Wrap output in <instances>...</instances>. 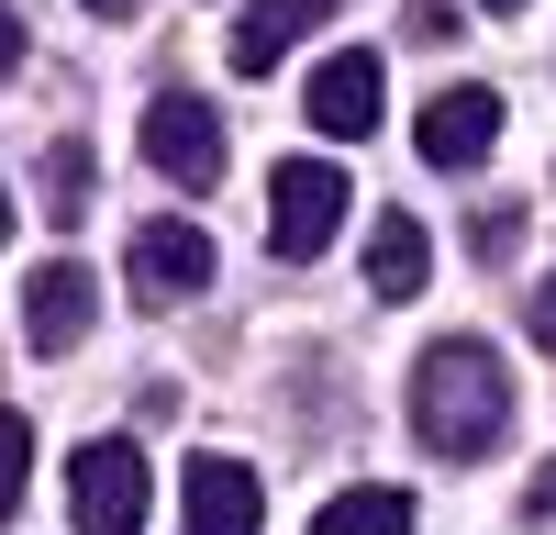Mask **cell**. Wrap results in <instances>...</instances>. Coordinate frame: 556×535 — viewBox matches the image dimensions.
Returning <instances> with one entry per match:
<instances>
[{"mask_svg": "<svg viewBox=\"0 0 556 535\" xmlns=\"http://www.w3.org/2000/svg\"><path fill=\"white\" fill-rule=\"evenodd\" d=\"M412 435L434 458H490L513 435V369L479 346V335H434L424 369H412Z\"/></svg>", "mask_w": 556, "mask_h": 535, "instance_id": "obj_1", "label": "cell"}, {"mask_svg": "<svg viewBox=\"0 0 556 535\" xmlns=\"http://www.w3.org/2000/svg\"><path fill=\"white\" fill-rule=\"evenodd\" d=\"M146 502H156L146 446L101 435V446H78V458H67V513H78V535H146Z\"/></svg>", "mask_w": 556, "mask_h": 535, "instance_id": "obj_2", "label": "cell"}, {"mask_svg": "<svg viewBox=\"0 0 556 535\" xmlns=\"http://www.w3.org/2000/svg\"><path fill=\"white\" fill-rule=\"evenodd\" d=\"M345 167L334 157H278V178H267V246L278 257H323L345 235Z\"/></svg>", "mask_w": 556, "mask_h": 535, "instance_id": "obj_3", "label": "cell"}, {"mask_svg": "<svg viewBox=\"0 0 556 535\" xmlns=\"http://www.w3.org/2000/svg\"><path fill=\"white\" fill-rule=\"evenodd\" d=\"M146 157H156V178H178V190H223V112L201 89H156L146 101Z\"/></svg>", "mask_w": 556, "mask_h": 535, "instance_id": "obj_4", "label": "cell"}, {"mask_svg": "<svg viewBox=\"0 0 556 535\" xmlns=\"http://www.w3.org/2000/svg\"><path fill=\"white\" fill-rule=\"evenodd\" d=\"M267 524V490H256V469L245 458H190V480H178V535H256Z\"/></svg>", "mask_w": 556, "mask_h": 535, "instance_id": "obj_5", "label": "cell"}, {"mask_svg": "<svg viewBox=\"0 0 556 535\" xmlns=\"http://www.w3.org/2000/svg\"><path fill=\"white\" fill-rule=\"evenodd\" d=\"M89 312H101V279H89L78 257H45L34 279H23V335H34V357H67V346L89 335Z\"/></svg>", "mask_w": 556, "mask_h": 535, "instance_id": "obj_6", "label": "cell"}, {"mask_svg": "<svg viewBox=\"0 0 556 535\" xmlns=\"http://www.w3.org/2000/svg\"><path fill=\"white\" fill-rule=\"evenodd\" d=\"M412 146H424V167H479L501 146V101H490V89H445V101H424Z\"/></svg>", "mask_w": 556, "mask_h": 535, "instance_id": "obj_7", "label": "cell"}, {"mask_svg": "<svg viewBox=\"0 0 556 535\" xmlns=\"http://www.w3.org/2000/svg\"><path fill=\"white\" fill-rule=\"evenodd\" d=\"M201 279H212L201 223H146L134 235V301H201Z\"/></svg>", "mask_w": 556, "mask_h": 535, "instance_id": "obj_8", "label": "cell"}, {"mask_svg": "<svg viewBox=\"0 0 556 535\" xmlns=\"http://www.w3.org/2000/svg\"><path fill=\"white\" fill-rule=\"evenodd\" d=\"M301 101H312V123L334 134V146H356V134H379V57H323Z\"/></svg>", "mask_w": 556, "mask_h": 535, "instance_id": "obj_9", "label": "cell"}, {"mask_svg": "<svg viewBox=\"0 0 556 535\" xmlns=\"http://www.w3.org/2000/svg\"><path fill=\"white\" fill-rule=\"evenodd\" d=\"M424 279H434V235H424L412 212H390L379 235H367V290H379V301H412Z\"/></svg>", "mask_w": 556, "mask_h": 535, "instance_id": "obj_10", "label": "cell"}, {"mask_svg": "<svg viewBox=\"0 0 556 535\" xmlns=\"http://www.w3.org/2000/svg\"><path fill=\"white\" fill-rule=\"evenodd\" d=\"M323 12H334V0H256V12L235 23V67H245V78H267V67L290 57V45H301Z\"/></svg>", "mask_w": 556, "mask_h": 535, "instance_id": "obj_11", "label": "cell"}, {"mask_svg": "<svg viewBox=\"0 0 556 535\" xmlns=\"http://www.w3.org/2000/svg\"><path fill=\"white\" fill-rule=\"evenodd\" d=\"M312 535H412V490H334Z\"/></svg>", "mask_w": 556, "mask_h": 535, "instance_id": "obj_12", "label": "cell"}, {"mask_svg": "<svg viewBox=\"0 0 556 535\" xmlns=\"http://www.w3.org/2000/svg\"><path fill=\"white\" fill-rule=\"evenodd\" d=\"M45 212H56V223L89 212V146H56V157H45Z\"/></svg>", "mask_w": 556, "mask_h": 535, "instance_id": "obj_13", "label": "cell"}, {"mask_svg": "<svg viewBox=\"0 0 556 535\" xmlns=\"http://www.w3.org/2000/svg\"><path fill=\"white\" fill-rule=\"evenodd\" d=\"M23 480H34V435H23V413L0 401V524L23 513Z\"/></svg>", "mask_w": 556, "mask_h": 535, "instance_id": "obj_14", "label": "cell"}, {"mask_svg": "<svg viewBox=\"0 0 556 535\" xmlns=\"http://www.w3.org/2000/svg\"><path fill=\"white\" fill-rule=\"evenodd\" d=\"M468 246H479V257H513V246H523V212H513V201H479V212H468Z\"/></svg>", "mask_w": 556, "mask_h": 535, "instance_id": "obj_15", "label": "cell"}, {"mask_svg": "<svg viewBox=\"0 0 556 535\" xmlns=\"http://www.w3.org/2000/svg\"><path fill=\"white\" fill-rule=\"evenodd\" d=\"M412 34H434V45H445V34H456V0H412Z\"/></svg>", "mask_w": 556, "mask_h": 535, "instance_id": "obj_16", "label": "cell"}, {"mask_svg": "<svg viewBox=\"0 0 556 535\" xmlns=\"http://www.w3.org/2000/svg\"><path fill=\"white\" fill-rule=\"evenodd\" d=\"M12 67H23V12L0 0V78H12Z\"/></svg>", "mask_w": 556, "mask_h": 535, "instance_id": "obj_17", "label": "cell"}, {"mask_svg": "<svg viewBox=\"0 0 556 535\" xmlns=\"http://www.w3.org/2000/svg\"><path fill=\"white\" fill-rule=\"evenodd\" d=\"M534 335H545V346H556V290H534Z\"/></svg>", "mask_w": 556, "mask_h": 535, "instance_id": "obj_18", "label": "cell"}, {"mask_svg": "<svg viewBox=\"0 0 556 535\" xmlns=\"http://www.w3.org/2000/svg\"><path fill=\"white\" fill-rule=\"evenodd\" d=\"M534 513H556V469H545V480H534Z\"/></svg>", "mask_w": 556, "mask_h": 535, "instance_id": "obj_19", "label": "cell"}, {"mask_svg": "<svg viewBox=\"0 0 556 535\" xmlns=\"http://www.w3.org/2000/svg\"><path fill=\"white\" fill-rule=\"evenodd\" d=\"M89 12H101V23H123V12H134V0H89Z\"/></svg>", "mask_w": 556, "mask_h": 535, "instance_id": "obj_20", "label": "cell"}, {"mask_svg": "<svg viewBox=\"0 0 556 535\" xmlns=\"http://www.w3.org/2000/svg\"><path fill=\"white\" fill-rule=\"evenodd\" d=\"M0 246H12V190H0Z\"/></svg>", "mask_w": 556, "mask_h": 535, "instance_id": "obj_21", "label": "cell"}, {"mask_svg": "<svg viewBox=\"0 0 556 535\" xmlns=\"http://www.w3.org/2000/svg\"><path fill=\"white\" fill-rule=\"evenodd\" d=\"M490 12H523V0H490Z\"/></svg>", "mask_w": 556, "mask_h": 535, "instance_id": "obj_22", "label": "cell"}]
</instances>
